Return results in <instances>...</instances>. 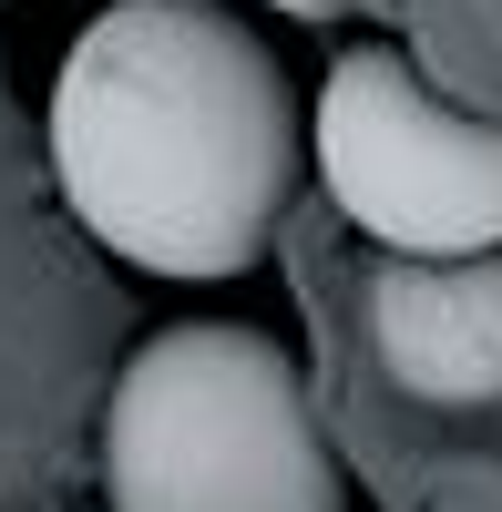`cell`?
<instances>
[{
  "label": "cell",
  "instance_id": "obj_1",
  "mask_svg": "<svg viewBox=\"0 0 502 512\" xmlns=\"http://www.w3.org/2000/svg\"><path fill=\"white\" fill-rule=\"evenodd\" d=\"M52 175L123 267L236 277L298 185V93L246 21L123 0L52 82Z\"/></svg>",
  "mask_w": 502,
  "mask_h": 512
},
{
  "label": "cell",
  "instance_id": "obj_2",
  "mask_svg": "<svg viewBox=\"0 0 502 512\" xmlns=\"http://www.w3.org/2000/svg\"><path fill=\"white\" fill-rule=\"evenodd\" d=\"M103 492L113 512H339V461L277 338L195 318L123 359Z\"/></svg>",
  "mask_w": 502,
  "mask_h": 512
},
{
  "label": "cell",
  "instance_id": "obj_3",
  "mask_svg": "<svg viewBox=\"0 0 502 512\" xmlns=\"http://www.w3.org/2000/svg\"><path fill=\"white\" fill-rule=\"evenodd\" d=\"M318 175L390 256L502 246V113H451L380 41L318 82Z\"/></svg>",
  "mask_w": 502,
  "mask_h": 512
},
{
  "label": "cell",
  "instance_id": "obj_4",
  "mask_svg": "<svg viewBox=\"0 0 502 512\" xmlns=\"http://www.w3.org/2000/svg\"><path fill=\"white\" fill-rule=\"evenodd\" d=\"M369 349L390 390L421 410H492L502 400V246L482 256H390L369 277Z\"/></svg>",
  "mask_w": 502,
  "mask_h": 512
},
{
  "label": "cell",
  "instance_id": "obj_5",
  "mask_svg": "<svg viewBox=\"0 0 502 512\" xmlns=\"http://www.w3.org/2000/svg\"><path fill=\"white\" fill-rule=\"evenodd\" d=\"M277 11H328V0H277Z\"/></svg>",
  "mask_w": 502,
  "mask_h": 512
}]
</instances>
